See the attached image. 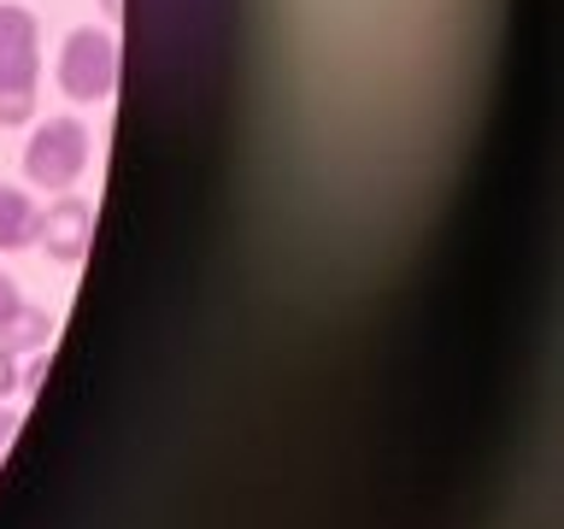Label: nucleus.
Here are the masks:
<instances>
[{
  "mask_svg": "<svg viewBox=\"0 0 564 529\" xmlns=\"http://www.w3.org/2000/svg\"><path fill=\"white\" fill-rule=\"evenodd\" d=\"M18 423H24V418H18L12 406H0V453H7V441H12V430H18Z\"/></svg>",
  "mask_w": 564,
  "mask_h": 529,
  "instance_id": "nucleus-10",
  "label": "nucleus"
},
{
  "mask_svg": "<svg viewBox=\"0 0 564 529\" xmlns=\"http://www.w3.org/2000/svg\"><path fill=\"white\" fill-rule=\"evenodd\" d=\"M12 388H18V359H12L7 347H0V400H7Z\"/></svg>",
  "mask_w": 564,
  "mask_h": 529,
  "instance_id": "nucleus-9",
  "label": "nucleus"
},
{
  "mask_svg": "<svg viewBox=\"0 0 564 529\" xmlns=\"http://www.w3.org/2000/svg\"><path fill=\"white\" fill-rule=\"evenodd\" d=\"M42 382H47V359H30L24 370H18V388H30V395H35Z\"/></svg>",
  "mask_w": 564,
  "mask_h": 529,
  "instance_id": "nucleus-8",
  "label": "nucleus"
},
{
  "mask_svg": "<svg viewBox=\"0 0 564 529\" xmlns=\"http://www.w3.org/2000/svg\"><path fill=\"white\" fill-rule=\"evenodd\" d=\"M53 77H59V88L77 106L112 100V88H118V35L112 30H95V24H77V30L65 35Z\"/></svg>",
  "mask_w": 564,
  "mask_h": 529,
  "instance_id": "nucleus-2",
  "label": "nucleus"
},
{
  "mask_svg": "<svg viewBox=\"0 0 564 529\" xmlns=\"http://www.w3.org/2000/svg\"><path fill=\"white\" fill-rule=\"evenodd\" d=\"M88 241H95V206L77 201V194H59L47 212H35V247L53 264H83Z\"/></svg>",
  "mask_w": 564,
  "mask_h": 529,
  "instance_id": "nucleus-4",
  "label": "nucleus"
},
{
  "mask_svg": "<svg viewBox=\"0 0 564 529\" xmlns=\"http://www.w3.org/2000/svg\"><path fill=\"white\" fill-rule=\"evenodd\" d=\"M47 342H53V317L35 312V306H18L7 324H0V347H7L12 359H18V353H42Z\"/></svg>",
  "mask_w": 564,
  "mask_h": 529,
  "instance_id": "nucleus-6",
  "label": "nucleus"
},
{
  "mask_svg": "<svg viewBox=\"0 0 564 529\" xmlns=\"http://www.w3.org/2000/svg\"><path fill=\"white\" fill-rule=\"evenodd\" d=\"M100 12H106V18H118V12H123V0H100Z\"/></svg>",
  "mask_w": 564,
  "mask_h": 529,
  "instance_id": "nucleus-11",
  "label": "nucleus"
},
{
  "mask_svg": "<svg viewBox=\"0 0 564 529\" xmlns=\"http://www.w3.org/2000/svg\"><path fill=\"white\" fill-rule=\"evenodd\" d=\"M35 77H42V24L30 7L0 0V130L35 118Z\"/></svg>",
  "mask_w": 564,
  "mask_h": 529,
  "instance_id": "nucleus-1",
  "label": "nucleus"
},
{
  "mask_svg": "<svg viewBox=\"0 0 564 529\" xmlns=\"http://www.w3.org/2000/svg\"><path fill=\"white\" fill-rule=\"evenodd\" d=\"M88 171V130L77 118H47L24 141V176L35 188H77Z\"/></svg>",
  "mask_w": 564,
  "mask_h": 529,
  "instance_id": "nucleus-3",
  "label": "nucleus"
},
{
  "mask_svg": "<svg viewBox=\"0 0 564 529\" xmlns=\"http://www.w3.org/2000/svg\"><path fill=\"white\" fill-rule=\"evenodd\" d=\"M18 306H24V294H18V282H12L7 271H0V324H7V317H12Z\"/></svg>",
  "mask_w": 564,
  "mask_h": 529,
  "instance_id": "nucleus-7",
  "label": "nucleus"
},
{
  "mask_svg": "<svg viewBox=\"0 0 564 529\" xmlns=\"http://www.w3.org/2000/svg\"><path fill=\"white\" fill-rule=\"evenodd\" d=\"M18 247H35V201L0 183V253H18Z\"/></svg>",
  "mask_w": 564,
  "mask_h": 529,
  "instance_id": "nucleus-5",
  "label": "nucleus"
}]
</instances>
